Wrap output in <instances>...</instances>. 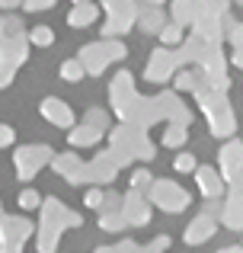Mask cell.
<instances>
[{
	"mask_svg": "<svg viewBox=\"0 0 243 253\" xmlns=\"http://www.w3.org/2000/svg\"><path fill=\"white\" fill-rule=\"evenodd\" d=\"M74 3H87V0H74Z\"/></svg>",
	"mask_w": 243,
	"mask_h": 253,
	"instance_id": "18",
	"label": "cell"
},
{
	"mask_svg": "<svg viewBox=\"0 0 243 253\" xmlns=\"http://www.w3.org/2000/svg\"><path fill=\"white\" fill-rule=\"evenodd\" d=\"M48 154L51 151L48 148H23L16 154V167H19V173L23 176H32V170H38L45 161H48Z\"/></svg>",
	"mask_w": 243,
	"mask_h": 253,
	"instance_id": "3",
	"label": "cell"
},
{
	"mask_svg": "<svg viewBox=\"0 0 243 253\" xmlns=\"http://www.w3.org/2000/svg\"><path fill=\"white\" fill-rule=\"evenodd\" d=\"M29 231L32 228L19 218H0V253H19Z\"/></svg>",
	"mask_w": 243,
	"mask_h": 253,
	"instance_id": "1",
	"label": "cell"
},
{
	"mask_svg": "<svg viewBox=\"0 0 243 253\" xmlns=\"http://www.w3.org/2000/svg\"><path fill=\"white\" fill-rule=\"evenodd\" d=\"M147 170H135V176H131V186H135V189H141V186H147Z\"/></svg>",
	"mask_w": 243,
	"mask_h": 253,
	"instance_id": "13",
	"label": "cell"
},
{
	"mask_svg": "<svg viewBox=\"0 0 243 253\" xmlns=\"http://www.w3.org/2000/svg\"><path fill=\"white\" fill-rule=\"evenodd\" d=\"M211 231H214L211 218H199V221H195L192 228L186 231V241H189V244H199V241H205V237L211 234Z\"/></svg>",
	"mask_w": 243,
	"mask_h": 253,
	"instance_id": "7",
	"label": "cell"
},
{
	"mask_svg": "<svg viewBox=\"0 0 243 253\" xmlns=\"http://www.w3.org/2000/svg\"><path fill=\"white\" fill-rule=\"evenodd\" d=\"M0 3H3V6H13V3H16V0H0Z\"/></svg>",
	"mask_w": 243,
	"mask_h": 253,
	"instance_id": "17",
	"label": "cell"
},
{
	"mask_svg": "<svg viewBox=\"0 0 243 253\" xmlns=\"http://www.w3.org/2000/svg\"><path fill=\"white\" fill-rule=\"evenodd\" d=\"M0 218H3V215H0Z\"/></svg>",
	"mask_w": 243,
	"mask_h": 253,
	"instance_id": "19",
	"label": "cell"
},
{
	"mask_svg": "<svg viewBox=\"0 0 243 253\" xmlns=\"http://www.w3.org/2000/svg\"><path fill=\"white\" fill-rule=\"evenodd\" d=\"M42 116L51 119L55 125H61V128H70V125H74V116H70V109L61 103V99H45L42 103Z\"/></svg>",
	"mask_w": 243,
	"mask_h": 253,
	"instance_id": "4",
	"label": "cell"
},
{
	"mask_svg": "<svg viewBox=\"0 0 243 253\" xmlns=\"http://www.w3.org/2000/svg\"><path fill=\"white\" fill-rule=\"evenodd\" d=\"M51 3H55V0H26L29 10H45V6H51Z\"/></svg>",
	"mask_w": 243,
	"mask_h": 253,
	"instance_id": "15",
	"label": "cell"
},
{
	"mask_svg": "<svg viewBox=\"0 0 243 253\" xmlns=\"http://www.w3.org/2000/svg\"><path fill=\"white\" fill-rule=\"evenodd\" d=\"M96 16H100V13H96V6H90V3H77V10L68 16V23L74 26V29H83V26H93V23H96Z\"/></svg>",
	"mask_w": 243,
	"mask_h": 253,
	"instance_id": "5",
	"label": "cell"
},
{
	"mask_svg": "<svg viewBox=\"0 0 243 253\" xmlns=\"http://www.w3.org/2000/svg\"><path fill=\"white\" fill-rule=\"evenodd\" d=\"M38 202H42V199H38V192H32V189H26L23 196H19V205H23L26 211H32V209H38Z\"/></svg>",
	"mask_w": 243,
	"mask_h": 253,
	"instance_id": "11",
	"label": "cell"
},
{
	"mask_svg": "<svg viewBox=\"0 0 243 253\" xmlns=\"http://www.w3.org/2000/svg\"><path fill=\"white\" fill-rule=\"evenodd\" d=\"M199 186H202V192H205V196L214 199V196L221 192V176H218L211 167H202V170H199Z\"/></svg>",
	"mask_w": 243,
	"mask_h": 253,
	"instance_id": "6",
	"label": "cell"
},
{
	"mask_svg": "<svg viewBox=\"0 0 243 253\" xmlns=\"http://www.w3.org/2000/svg\"><path fill=\"white\" fill-rule=\"evenodd\" d=\"M29 39H32L35 45H51V39H55V36H51V29H45V26H35Z\"/></svg>",
	"mask_w": 243,
	"mask_h": 253,
	"instance_id": "10",
	"label": "cell"
},
{
	"mask_svg": "<svg viewBox=\"0 0 243 253\" xmlns=\"http://www.w3.org/2000/svg\"><path fill=\"white\" fill-rule=\"evenodd\" d=\"M70 138H74V144H93L96 138H100V131H96V128H90V125H87V131H74Z\"/></svg>",
	"mask_w": 243,
	"mask_h": 253,
	"instance_id": "9",
	"label": "cell"
},
{
	"mask_svg": "<svg viewBox=\"0 0 243 253\" xmlns=\"http://www.w3.org/2000/svg\"><path fill=\"white\" fill-rule=\"evenodd\" d=\"M154 199L160 202V209H167V211L186 209V192H182L179 186H173V183H157L154 186Z\"/></svg>",
	"mask_w": 243,
	"mask_h": 253,
	"instance_id": "2",
	"label": "cell"
},
{
	"mask_svg": "<svg viewBox=\"0 0 243 253\" xmlns=\"http://www.w3.org/2000/svg\"><path fill=\"white\" fill-rule=\"evenodd\" d=\"M176 170H182V173L195 170V157L192 154H179V157H176Z\"/></svg>",
	"mask_w": 243,
	"mask_h": 253,
	"instance_id": "12",
	"label": "cell"
},
{
	"mask_svg": "<svg viewBox=\"0 0 243 253\" xmlns=\"http://www.w3.org/2000/svg\"><path fill=\"white\" fill-rule=\"evenodd\" d=\"M100 202H103V192H96V189H93V192H87V205H90V209H96Z\"/></svg>",
	"mask_w": 243,
	"mask_h": 253,
	"instance_id": "16",
	"label": "cell"
},
{
	"mask_svg": "<svg viewBox=\"0 0 243 253\" xmlns=\"http://www.w3.org/2000/svg\"><path fill=\"white\" fill-rule=\"evenodd\" d=\"M10 141H13V128L10 125H0V148H6Z\"/></svg>",
	"mask_w": 243,
	"mask_h": 253,
	"instance_id": "14",
	"label": "cell"
},
{
	"mask_svg": "<svg viewBox=\"0 0 243 253\" xmlns=\"http://www.w3.org/2000/svg\"><path fill=\"white\" fill-rule=\"evenodd\" d=\"M61 77H64V81H80V77H83V64H80V61L61 64Z\"/></svg>",
	"mask_w": 243,
	"mask_h": 253,
	"instance_id": "8",
	"label": "cell"
}]
</instances>
